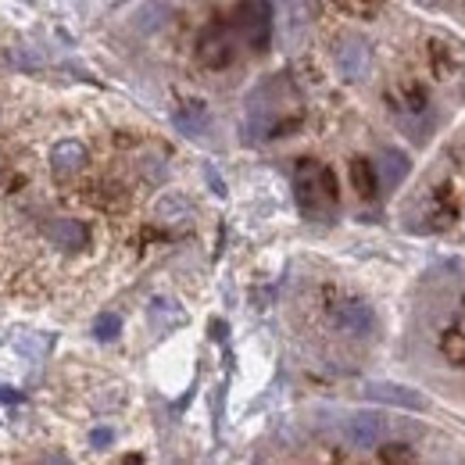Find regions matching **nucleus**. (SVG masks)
Returning <instances> with one entry per match:
<instances>
[{
	"instance_id": "nucleus-12",
	"label": "nucleus",
	"mask_w": 465,
	"mask_h": 465,
	"mask_svg": "<svg viewBox=\"0 0 465 465\" xmlns=\"http://www.w3.org/2000/svg\"><path fill=\"white\" fill-rule=\"evenodd\" d=\"M408 158L401 151H383V158H380V165H376V173L383 179V186H398L401 179L408 175Z\"/></svg>"
},
{
	"instance_id": "nucleus-3",
	"label": "nucleus",
	"mask_w": 465,
	"mask_h": 465,
	"mask_svg": "<svg viewBox=\"0 0 465 465\" xmlns=\"http://www.w3.org/2000/svg\"><path fill=\"white\" fill-rule=\"evenodd\" d=\"M330 319H333V326L341 333H351V337H369L372 326H376V315H372V308L365 301H341V304H333Z\"/></svg>"
},
{
	"instance_id": "nucleus-14",
	"label": "nucleus",
	"mask_w": 465,
	"mask_h": 465,
	"mask_svg": "<svg viewBox=\"0 0 465 465\" xmlns=\"http://www.w3.org/2000/svg\"><path fill=\"white\" fill-rule=\"evenodd\" d=\"M183 319H186V315L175 308L173 301H154V304H151V322H154L158 330H173Z\"/></svg>"
},
{
	"instance_id": "nucleus-2",
	"label": "nucleus",
	"mask_w": 465,
	"mask_h": 465,
	"mask_svg": "<svg viewBox=\"0 0 465 465\" xmlns=\"http://www.w3.org/2000/svg\"><path fill=\"white\" fill-rule=\"evenodd\" d=\"M236 18H240V36L247 40V47L265 51L269 40H272V7H269V0H243Z\"/></svg>"
},
{
	"instance_id": "nucleus-5",
	"label": "nucleus",
	"mask_w": 465,
	"mask_h": 465,
	"mask_svg": "<svg viewBox=\"0 0 465 465\" xmlns=\"http://www.w3.org/2000/svg\"><path fill=\"white\" fill-rule=\"evenodd\" d=\"M86 162H90V154H86V147H83L79 140H58V143L51 147V173L58 175V179H68V175L83 173Z\"/></svg>"
},
{
	"instance_id": "nucleus-15",
	"label": "nucleus",
	"mask_w": 465,
	"mask_h": 465,
	"mask_svg": "<svg viewBox=\"0 0 465 465\" xmlns=\"http://www.w3.org/2000/svg\"><path fill=\"white\" fill-rule=\"evenodd\" d=\"M118 333H122V319L118 315H112V312L97 315V322H94V337L97 341H115Z\"/></svg>"
},
{
	"instance_id": "nucleus-6",
	"label": "nucleus",
	"mask_w": 465,
	"mask_h": 465,
	"mask_svg": "<svg viewBox=\"0 0 465 465\" xmlns=\"http://www.w3.org/2000/svg\"><path fill=\"white\" fill-rule=\"evenodd\" d=\"M197 58H201V64H208V68H226V64L236 58L230 33L208 29V33L201 36V44H197Z\"/></svg>"
},
{
	"instance_id": "nucleus-11",
	"label": "nucleus",
	"mask_w": 465,
	"mask_h": 465,
	"mask_svg": "<svg viewBox=\"0 0 465 465\" xmlns=\"http://www.w3.org/2000/svg\"><path fill=\"white\" fill-rule=\"evenodd\" d=\"M175 125L186 133V136H204L212 118H208V108L201 101H186L179 112H175Z\"/></svg>"
},
{
	"instance_id": "nucleus-13",
	"label": "nucleus",
	"mask_w": 465,
	"mask_h": 465,
	"mask_svg": "<svg viewBox=\"0 0 465 465\" xmlns=\"http://www.w3.org/2000/svg\"><path fill=\"white\" fill-rule=\"evenodd\" d=\"M376 169L365 162V158H358V162H351V179H354V186H358V193L361 197H376Z\"/></svg>"
},
{
	"instance_id": "nucleus-4",
	"label": "nucleus",
	"mask_w": 465,
	"mask_h": 465,
	"mask_svg": "<svg viewBox=\"0 0 465 465\" xmlns=\"http://www.w3.org/2000/svg\"><path fill=\"white\" fill-rule=\"evenodd\" d=\"M337 68L344 79H365L369 75V64H372V54H369V44L361 36H344L337 44Z\"/></svg>"
},
{
	"instance_id": "nucleus-18",
	"label": "nucleus",
	"mask_w": 465,
	"mask_h": 465,
	"mask_svg": "<svg viewBox=\"0 0 465 465\" xmlns=\"http://www.w3.org/2000/svg\"><path fill=\"white\" fill-rule=\"evenodd\" d=\"M90 444H94V448H97V444H112V430H94Z\"/></svg>"
},
{
	"instance_id": "nucleus-16",
	"label": "nucleus",
	"mask_w": 465,
	"mask_h": 465,
	"mask_svg": "<svg viewBox=\"0 0 465 465\" xmlns=\"http://www.w3.org/2000/svg\"><path fill=\"white\" fill-rule=\"evenodd\" d=\"M337 4L351 15H361V18H369V15H376L383 7V0H337Z\"/></svg>"
},
{
	"instance_id": "nucleus-17",
	"label": "nucleus",
	"mask_w": 465,
	"mask_h": 465,
	"mask_svg": "<svg viewBox=\"0 0 465 465\" xmlns=\"http://www.w3.org/2000/svg\"><path fill=\"white\" fill-rule=\"evenodd\" d=\"M383 462H415V451H408V444H387L380 451Z\"/></svg>"
},
{
	"instance_id": "nucleus-1",
	"label": "nucleus",
	"mask_w": 465,
	"mask_h": 465,
	"mask_svg": "<svg viewBox=\"0 0 465 465\" xmlns=\"http://www.w3.org/2000/svg\"><path fill=\"white\" fill-rule=\"evenodd\" d=\"M293 197L304 219L312 223H330L337 215V179L326 165L304 158L293 169Z\"/></svg>"
},
{
	"instance_id": "nucleus-8",
	"label": "nucleus",
	"mask_w": 465,
	"mask_h": 465,
	"mask_svg": "<svg viewBox=\"0 0 465 465\" xmlns=\"http://www.w3.org/2000/svg\"><path fill=\"white\" fill-rule=\"evenodd\" d=\"M348 440L354 448H376L383 440V419L372 411H354L348 419Z\"/></svg>"
},
{
	"instance_id": "nucleus-9",
	"label": "nucleus",
	"mask_w": 465,
	"mask_h": 465,
	"mask_svg": "<svg viewBox=\"0 0 465 465\" xmlns=\"http://www.w3.org/2000/svg\"><path fill=\"white\" fill-rule=\"evenodd\" d=\"M365 391H369V398H376V401H387V405L411 408V411H422V408H426V398H419L415 391H408V387H398V383H369Z\"/></svg>"
},
{
	"instance_id": "nucleus-7",
	"label": "nucleus",
	"mask_w": 465,
	"mask_h": 465,
	"mask_svg": "<svg viewBox=\"0 0 465 465\" xmlns=\"http://www.w3.org/2000/svg\"><path fill=\"white\" fill-rule=\"evenodd\" d=\"M47 240H51L54 247H61V251H83V247L90 243V230H86L79 219L58 215V219L47 223Z\"/></svg>"
},
{
	"instance_id": "nucleus-10",
	"label": "nucleus",
	"mask_w": 465,
	"mask_h": 465,
	"mask_svg": "<svg viewBox=\"0 0 465 465\" xmlns=\"http://www.w3.org/2000/svg\"><path fill=\"white\" fill-rule=\"evenodd\" d=\"M440 354L451 365H465V308L448 322V330L440 333Z\"/></svg>"
}]
</instances>
